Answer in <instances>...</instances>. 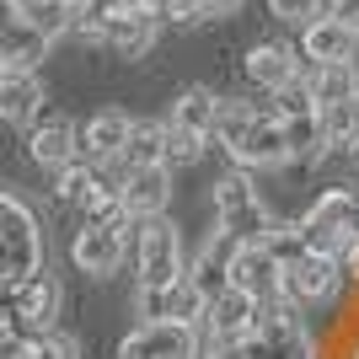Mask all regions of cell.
Here are the masks:
<instances>
[{
	"mask_svg": "<svg viewBox=\"0 0 359 359\" xmlns=\"http://www.w3.org/2000/svg\"><path fill=\"white\" fill-rule=\"evenodd\" d=\"M43 269V231L38 215L16 194L0 188V285H22Z\"/></svg>",
	"mask_w": 359,
	"mask_h": 359,
	"instance_id": "obj_1",
	"label": "cell"
},
{
	"mask_svg": "<svg viewBox=\"0 0 359 359\" xmlns=\"http://www.w3.org/2000/svg\"><path fill=\"white\" fill-rule=\"evenodd\" d=\"M236 348H241V359H316L311 332H306V322H300V311L290 300L257 306L252 332H247Z\"/></svg>",
	"mask_w": 359,
	"mask_h": 359,
	"instance_id": "obj_2",
	"label": "cell"
},
{
	"mask_svg": "<svg viewBox=\"0 0 359 359\" xmlns=\"http://www.w3.org/2000/svg\"><path fill=\"white\" fill-rule=\"evenodd\" d=\"M135 269H140V290H166L177 285L182 273H188V263H182V236L177 225L166 220H140L135 231Z\"/></svg>",
	"mask_w": 359,
	"mask_h": 359,
	"instance_id": "obj_3",
	"label": "cell"
},
{
	"mask_svg": "<svg viewBox=\"0 0 359 359\" xmlns=\"http://www.w3.org/2000/svg\"><path fill=\"white\" fill-rule=\"evenodd\" d=\"M135 231H140V220H118V225L81 220V231L70 236V263L81 273H91V279H107V273L123 269V257L135 252Z\"/></svg>",
	"mask_w": 359,
	"mask_h": 359,
	"instance_id": "obj_4",
	"label": "cell"
},
{
	"mask_svg": "<svg viewBox=\"0 0 359 359\" xmlns=\"http://www.w3.org/2000/svg\"><path fill=\"white\" fill-rule=\"evenodd\" d=\"M354 204H359L354 188H327V194L316 198L311 210L300 215V225H306V241H311V252L344 257L348 247H354Z\"/></svg>",
	"mask_w": 359,
	"mask_h": 359,
	"instance_id": "obj_5",
	"label": "cell"
},
{
	"mask_svg": "<svg viewBox=\"0 0 359 359\" xmlns=\"http://www.w3.org/2000/svg\"><path fill=\"white\" fill-rule=\"evenodd\" d=\"M118 359H204V332L188 322H140L118 344Z\"/></svg>",
	"mask_w": 359,
	"mask_h": 359,
	"instance_id": "obj_6",
	"label": "cell"
},
{
	"mask_svg": "<svg viewBox=\"0 0 359 359\" xmlns=\"http://www.w3.org/2000/svg\"><path fill=\"white\" fill-rule=\"evenodd\" d=\"M344 285V263L327 252H306L285 269V300L295 311H311V306H327Z\"/></svg>",
	"mask_w": 359,
	"mask_h": 359,
	"instance_id": "obj_7",
	"label": "cell"
},
{
	"mask_svg": "<svg viewBox=\"0 0 359 359\" xmlns=\"http://www.w3.org/2000/svg\"><path fill=\"white\" fill-rule=\"evenodd\" d=\"M27 156L43 166V172L70 166L75 156H81V123L65 118V113H54V107H43V113L27 123Z\"/></svg>",
	"mask_w": 359,
	"mask_h": 359,
	"instance_id": "obj_8",
	"label": "cell"
},
{
	"mask_svg": "<svg viewBox=\"0 0 359 359\" xmlns=\"http://www.w3.org/2000/svg\"><path fill=\"white\" fill-rule=\"evenodd\" d=\"M231 290L252 295L257 306H273V300H285V269H279V257H273L263 241H241L236 263H231Z\"/></svg>",
	"mask_w": 359,
	"mask_h": 359,
	"instance_id": "obj_9",
	"label": "cell"
},
{
	"mask_svg": "<svg viewBox=\"0 0 359 359\" xmlns=\"http://www.w3.org/2000/svg\"><path fill=\"white\" fill-rule=\"evenodd\" d=\"M97 43L113 48L118 60H140V54H150V43H156V22H150L145 0H123V6H113V11L102 16Z\"/></svg>",
	"mask_w": 359,
	"mask_h": 359,
	"instance_id": "obj_10",
	"label": "cell"
},
{
	"mask_svg": "<svg viewBox=\"0 0 359 359\" xmlns=\"http://www.w3.org/2000/svg\"><path fill=\"white\" fill-rule=\"evenodd\" d=\"M257 322V300L241 295V290H225L220 300H210V311H204V322H198V332H204V344H220V348H236L247 332H252Z\"/></svg>",
	"mask_w": 359,
	"mask_h": 359,
	"instance_id": "obj_11",
	"label": "cell"
},
{
	"mask_svg": "<svg viewBox=\"0 0 359 359\" xmlns=\"http://www.w3.org/2000/svg\"><path fill=\"white\" fill-rule=\"evenodd\" d=\"M241 241L231 236V231H215L204 247L194 252V263H188V279H194V290L204 300H220L225 290H231V263H236Z\"/></svg>",
	"mask_w": 359,
	"mask_h": 359,
	"instance_id": "obj_12",
	"label": "cell"
},
{
	"mask_svg": "<svg viewBox=\"0 0 359 359\" xmlns=\"http://www.w3.org/2000/svg\"><path fill=\"white\" fill-rule=\"evenodd\" d=\"M241 172H252V166H285L290 161V145H285V123L273 118V113H257L252 129L236 140V145L225 150Z\"/></svg>",
	"mask_w": 359,
	"mask_h": 359,
	"instance_id": "obj_13",
	"label": "cell"
},
{
	"mask_svg": "<svg viewBox=\"0 0 359 359\" xmlns=\"http://www.w3.org/2000/svg\"><path fill=\"white\" fill-rule=\"evenodd\" d=\"M129 129H135V118L123 113V107H102V113H91L86 123H81V161H118L123 145H129Z\"/></svg>",
	"mask_w": 359,
	"mask_h": 359,
	"instance_id": "obj_14",
	"label": "cell"
},
{
	"mask_svg": "<svg viewBox=\"0 0 359 359\" xmlns=\"http://www.w3.org/2000/svg\"><path fill=\"white\" fill-rule=\"evenodd\" d=\"M60 306H65V290L48 269H38L32 279H22L11 290V311L22 322H32V327H60Z\"/></svg>",
	"mask_w": 359,
	"mask_h": 359,
	"instance_id": "obj_15",
	"label": "cell"
},
{
	"mask_svg": "<svg viewBox=\"0 0 359 359\" xmlns=\"http://www.w3.org/2000/svg\"><path fill=\"white\" fill-rule=\"evenodd\" d=\"M354 38L359 32L338 16H316L311 27H300V54L306 65H354Z\"/></svg>",
	"mask_w": 359,
	"mask_h": 359,
	"instance_id": "obj_16",
	"label": "cell"
},
{
	"mask_svg": "<svg viewBox=\"0 0 359 359\" xmlns=\"http://www.w3.org/2000/svg\"><path fill=\"white\" fill-rule=\"evenodd\" d=\"M172 166H145V172H129L123 177V210L129 220H161L166 204H172Z\"/></svg>",
	"mask_w": 359,
	"mask_h": 359,
	"instance_id": "obj_17",
	"label": "cell"
},
{
	"mask_svg": "<svg viewBox=\"0 0 359 359\" xmlns=\"http://www.w3.org/2000/svg\"><path fill=\"white\" fill-rule=\"evenodd\" d=\"M300 70H306V60H295V48H285V43H252L247 48V81L263 86L269 97L285 91Z\"/></svg>",
	"mask_w": 359,
	"mask_h": 359,
	"instance_id": "obj_18",
	"label": "cell"
},
{
	"mask_svg": "<svg viewBox=\"0 0 359 359\" xmlns=\"http://www.w3.org/2000/svg\"><path fill=\"white\" fill-rule=\"evenodd\" d=\"M38 113H43V81H38V70H6L0 75V118L27 129Z\"/></svg>",
	"mask_w": 359,
	"mask_h": 359,
	"instance_id": "obj_19",
	"label": "cell"
},
{
	"mask_svg": "<svg viewBox=\"0 0 359 359\" xmlns=\"http://www.w3.org/2000/svg\"><path fill=\"white\" fill-rule=\"evenodd\" d=\"M279 123H285V145H290V161L295 166H316L332 150V135L322 123V113H300V118H279Z\"/></svg>",
	"mask_w": 359,
	"mask_h": 359,
	"instance_id": "obj_20",
	"label": "cell"
},
{
	"mask_svg": "<svg viewBox=\"0 0 359 359\" xmlns=\"http://www.w3.org/2000/svg\"><path fill=\"white\" fill-rule=\"evenodd\" d=\"M215 118H220V97L204 91V86H188L177 102H172V118L166 123H177V129H188V135H198V140H215Z\"/></svg>",
	"mask_w": 359,
	"mask_h": 359,
	"instance_id": "obj_21",
	"label": "cell"
},
{
	"mask_svg": "<svg viewBox=\"0 0 359 359\" xmlns=\"http://www.w3.org/2000/svg\"><path fill=\"white\" fill-rule=\"evenodd\" d=\"M306 81H311L316 113H322V107H332V102H348V97L359 91L354 65H306Z\"/></svg>",
	"mask_w": 359,
	"mask_h": 359,
	"instance_id": "obj_22",
	"label": "cell"
},
{
	"mask_svg": "<svg viewBox=\"0 0 359 359\" xmlns=\"http://www.w3.org/2000/svg\"><path fill=\"white\" fill-rule=\"evenodd\" d=\"M123 172H145V166H166V123H135L129 145L118 156Z\"/></svg>",
	"mask_w": 359,
	"mask_h": 359,
	"instance_id": "obj_23",
	"label": "cell"
},
{
	"mask_svg": "<svg viewBox=\"0 0 359 359\" xmlns=\"http://www.w3.org/2000/svg\"><path fill=\"white\" fill-rule=\"evenodd\" d=\"M48 54V38L32 22H16L6 38H0V60H6V70H38Z\"/></svg>",
	"mask_w": 359,
	"mask_h": 359,
	"instance_id": "obj_24",
	"label": "cell"
},
{
	"mask_svg": "<svg viewBox=\"0 0 359 359\" xmlns=\"http://www.w3.org/2000/svg\"><path fill=\"white\" fill-rule=\"evenodd\" d=\"M75 11H81V0H22V22H32L48 43L75 32Z\"/></svg>",
	"mask_w": 359,
	"mask_h": 359,
	"instance_id": "obj_25",
	"label": "cell"
},
{
	"mask_svg": "<svg viewBox=\"0 0 359 359\" xmlns=\"http://www.w3.org/2000/svg\"><path fill=\"white\" fill-rule=\"evenodd\" d=\"M97 182H102V166H97V161H81V156H75L70 166H60V172H54V198L81 210V204L97 194Z\"/></svg>",
	"mask_w": 359,
	"mask_h": 359,
	"instance_id": "obj_26",
	"label": "cell"
},
{
	"mask_svg": "<svg viewBox=\"0 0 359 359\" xmlns=\"http://www.w3.org/2000/svg\"><path fill=\"white\" fill-rule=\"evenodd\" d=\"M322 123H327L332 145L359 150V91L348 97V102H332V107H322Z\"/></svg>",
	"mask_w": 359,
	"mask_h": 359,
	"instance_id": "obj_27",
	"label": "cell"
},
{
	"mask_svg": "<svg viewBox=\"0 0 359 359\" xmlns=\"http://www.w3.org/2000/svg\"><path fill=\"white\" fill-rule=\"evenodd\" d=\"M263 247L279 257V269H290L295 257L311 252V241H306V225H300V220H273V231H269V241H263Z\"/></svg>",
	"mask_w": 359,
	"mask_h": 359,
	"instance_id": "obj_28",
	"label": "cell"
},
{
	"mask_svg": "<svg viewBox=\"0 0 359 359\" xmlns=\"http://www.w3.org/2000/svg\"><path fill=\"white\" fill-rule=\"evenodd\" d=\"M263 113V107H247V102H231V97H220V118H215V145H236L247 129H252V118Z\"/></svg>",
	"mask_w": 359,
	"mask_h": 359,
	"instance_id": "obj_29",
	"label": "cell"
},
{
	"mask_svg": "<svg viewBox=\"0 0 359 359\" xmlns=\"http://www.w3.org/2000/svg\"><path fill=\"white\" fill-rule=\"evenodd\" d=\"M241 204H257V188H252V177L247 172H220V182H215V210L220 215H231V210H241Z\"/></svg>",
	"mask_w": 359,
	"mask_h": 359,
	"instance_id": "obj_30",
	"label": "cell"
},
{
	"mask_svg": "<svg viewBox=\"0 0 359 359\" xmlns=\"http://www.w3.org/2000/svg\"><path fill=\"white\" fill-rule=\"evenodd\" d=\"M22 359H81V344H75L65 327H43L27 348H22Z\"/></svg>",
	"mask_w": 359,
	"mask_h": 359,
	"instance_id": "obj_31",
	"label": "cell"
},
{
	"mask_svg": "<svg viewBox=\"0 0 359 359\" xmlns=\"http://www.w3.org/2000/svg\"><path fill=\"white\" fill-rule=\"evenodd\" d=\"M300 113H316L311 102V81H306V70L290 81L285 91H273V118H300Z\"/></svg>",
	"mask_w": 359,
	"mask_h": 359,
	"instance_id": "obj_32",
	"label": "cell"
},
{
	"mask_svg": "<svg viewBox=\"0 0 359 359\" xmlns=\"http://www.w3.org/2000/svg\"><path fill=\"white\" fill-rule=\"evenodd\" d=\"M204 145H210V140L188 135V129H177V123H166V166H194L198 156H204Z\"/></svg>",
	"mask_w": 359,
	"mask_h": 359,
	"instance_id": "obj_33",
	"label": "cell"
},
{
	"mask_svg": "<svg viewBox=\"0 0 359 359\" xmlns=\"http://www.w3.org/2000/svg\"><path fill=\"white\" fill-rule=\"evenodd\" d=\"M145 11L156 27H182V22H204V11H198V0H145Z\"/></svg>",
	"mask_w": 359,
	"mask_h": 359,
	"instance_id": "obj_34",
	"label": "cell"
},
{
	"mask_svg": "<svg viewBox=\"0 0 359 359\" xmlns=\"http://www.w3.org/2000/svg\"><path fill=\"white\" fill-rule=\"evenodd\" d=\"M269 11L290 27H311L316 16H327V0H269Z\"/></svg>",
	"mask_w": 359,
	"mask_h": 359,
	"instance_id": "obj_35",
	"label": "cell"
},
{
	"mask_svg": "<svg viewBox=\"0 0 359 359\" xmlns=\"http://www.w3.org/2000/svg\"><path fill=\"white\" fill-rule=\"evenodd\" d=\"M327 16H338V22H348L359 32V0H327Z\"/></svg>",
	"mask_w": 359,
	"mask_h": 359,
	"instance_id": "obj_36",
	"label": "cell"
},
{
	"mask_svg": "<svg viewBox=\"0 0 359 359\" xmlns=\"http://www.w3.org/2000/svg\"><path fill=\"white\" fill-rule=\"evenodd\" d=\"M338 263H344V285H354V295H359V241L338 257Z\"/></svg>",
	"mask_w": 359,
	"mask_h": 359,
	"instance_id": "obj_37",
	"label": "cell"
},
{
	"mask_svg": "<svg viewBox=\"0 0 359 359\" xmlns=\"http://www.w3.org/2000/svg\"><path fill=\"white\" fill-rule=\"evenodd\" d=\"M16 22H22V0H0V38H6Z\"/></svg>",
	"mask_w": 359,
	"mask_h": 359,
	"instance_id": "obj_38",
	"label": "cell"
},
{
	"mask_svg": "<svg viewBox=\"0 0 359 359\" xmlns=\"http://www.w3.org/2000/svg\"><path fill=\"white\" fill-rule=\"evenodd\" d=\"M236 6H241V0H198V11H204V16H231Z\"/></svg>",
	"mask_w": 359,
	"mask_h": 359,
	"instance_id": "obj_39",
	"label": "cell"
},
{
	"mask_svg": "<svg viewBox=\"0 0 359 359\" xmlns=\"http://www.w3.org/2000/svg\"><path fill=\"white\" fill-rule=\"evenodd\" d=\"M354 241H359V204H354Z\"/></svg>",
	"mask_w": 359,
	"mask_h": 359,
	"instance_id": "obj_40",
	"label": "cell"
},
{
	"mask_svg": "<svg viewBox=\"0 0 359 359\" xmlns=\"http://www.w3.org/2000/svg\"><path fill=\"white\" fill-rule=\"evenodd\" d=\"M0 75H6V60H0Z\"/></svg>",
	"mask_w": 359,
	"mask_h": 359,
	"instance_id": "obj_41",
	"label": "cell"
}]
</instances>
